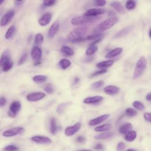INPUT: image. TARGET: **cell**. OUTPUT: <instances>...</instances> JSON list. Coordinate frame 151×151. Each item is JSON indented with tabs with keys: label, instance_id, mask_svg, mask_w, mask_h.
I'll return each mask as SVG.
<instances>
[{
	"label": "cell",
	"instance_id": "cell-1",
	"mask_svg": "<svg viewBox=\"0 0 151 151\" xmlns=\"http://www.w3.org/2000/svg\"><path fill=\"white\" fill-rule=\"evenodd\" d=\"M88 29L86 27H80L72 30L67 36V39L69 41L73 43H80L84 41L86 39L84 38Z\"/></svg>",
	"mask_w": 151,
	"mask_h": 151
},
{
	"label": "cell",
	"instance_id": "cell-2",
	"mask_svg": "<svg viewBox=\"0 0 151 151\" xmlns=\"http://www.w3.org/2000/svg\"><path fill=\"white\" fill-rule=\"evenodd\" d=\"M13 66V62L10 57L9 52L5 51L0 58V67L4 72H7Z\"/></svg>",
	"mask_w": 151,
	"mask_h": 151
},
{
	"label": "cell",
	"instance_id": "cell-3",
	"mask_svg": "<svg viewBox=\"0 0 151 151\" xmlns=\"http://www.w3.org/2000/svg\"><path fill=\"white\" fill-rule=\"evenodd\" d=\"M119 21V19L117 17H113V18H109L103 22H102L95 29V31H96V33H100V32H104L110 29H111L112 27H113L115 25H116Z\"/></svg>",
	"mask_w": 151,
	"mask_h": 151
},
{
	"label": "cell",
	"instance_id": "cell-4",
	"mask_svg": "<svg viewBox=\"0 0 151 151\" xmlns=\"http://www.w3.org/2000/svg\"><path fill=\"white\" fill-rule=\"evenodd\" d=\"M147 66V61L145 57H141L136 64V67L135 69L133 74V79H136L140 77L142 74L144 73Z\"/></svg>",
	"mask_w": 151,
	"mask_h": 151
},
{
	"label": "cell",
	"instance_id": "cell-5",
	"mask_svg": "<svg viewBox=\"0 0 151 151\" xmlns=\"http://www.w3.org/2000/svg\"><path fill=\"white\" fill-rule=\"evenodd\" d=\"M95 20H96L95 17H90L83 16L76 17L73 18L71 20V23L73 25L79 26V25H82V24H83L85 23L92 22V21H94Z\"/></svg>",
	"mask_w": 151,
	"mask_h": 151
},
{
	"label": "cell",
	"instance_id": "cell-6",
	"mask_svg": "<svg viewBox=\"0 0 151 151\" xmlns=\"http://www.w3.org/2000/svg\"><path fill=\"white\" fill-rule=\"evenodd\" d=\"M21 109V104L19 101L13 102L10 106V110L8 112V116L12 118L16 117L19 112L20 111Z\"/></svg>",
	"mask_w": 151,
	"mask_h": 151
},
{
	"label": "cell",
	"instance_id": "cell-7",
	"mask_svg": "<svg viewBox=\"0 0 151 151\" xmlns=\"http://www.w3.org/2000/svg\"><path fill=\"white\" fill-rule=\"evenodd\" d=\"M24 130V129L22 127H13L10 129L4 131L3 133V136L4 137H12L16 136L17 135H19L21 133H23Z\"/></svg>",
	"mask_w": 151,
	"mask_h": 151
},
{
	"label": "cell",
	"instance_id": "cell-8",
	"mask_svg": "<svg viewBox=\"0 0 151 151\" xmlns=\"http://www.w3.org/2000/svg\"><path fill=\"white\" fill-rule=\"evenodd\" d=\"M46 96V94L43 92H34L29 94L26 96V99L28 101L31 102H38L43 99H44Z\"/></svg>",
	"mask_w": 151,
	"mask_h": 151
},
{
	"label": "cell",
	"instance_id": "cell-9",
	"mask_svg": "<svg viewBox=\"0 0 151 151\" xmlns=\"http://www.w3.org/2000/svg\"><path fill=\"white\" fill-rule=\"evenodd\" d=\"M31 56L32 59L36 62H40L42 57V50L38 46H35L33 47L31 52Z\"/></svg>",
	"mask_w": 151,
	"mask_h": 151
},
{
	"label": "cell",
	"instance_id": "cell-10",
	"mask_svg": "<svg viewBox=\"0 0 151 151\" xmlns=\"http://www.w3.org/2000/svg\"><path fill=\"white\" fill-rule=\"evenodd\" d=\"M15 13L13 10H10L8 11L6 14H4L0 21V26L4 27L9 24V23L11 21L12 19L14 16Z\"/></svg>",
	"mask_w": 151,
	"mask_h": 151
},
{
	"label": "cell",
	"instance_id": "cell-11",
	"mask_svg": "<svg viewBox=\"0 0 151 151\" xmlns=\"http://www.w3.org/2000/svg\"><path fill=\"white\" fill-rule=\"evenodd\" d=\"M82 124L80 122L76 123L75 125L72 126H68L64 130V133L67 136H72L76 134L81 128Z\"/></svg>",
	"mask_w": 151,
	"mask_h": 151
},
{
	"label": "cell",
	"instance_id": "cell-12",
	"mask_svg": "<svg viewBox=\"0 0 151 151\" xmlns=\"http://www.w3.org/2000/svg\"><path fill=\"white\" fill-rule=\"evenodd\" d=\"M59 27H60V23L58 20L55 21L52 25V26L50 27L49 31H48V34H47V37L49 39H53L57 33L59 29Z\"/></svg>",
	"mask_w": 151,
	"mask_h": 151
},
{
	"label": "cell",
	"instance_id": "cell-13",
	"mask_svg": "<svg viewBox=\"0 0 151 151\" xmlns=\"http://www.w3.org/2000/svg\"><path fill=\"white\" fill-rule=\"evenodd\" d=\"M106 13L105 9H92L87 10L84 14V16L90 17H95L96 16L102 15Z\"/></svg>",
	"mask_w": 151,
	"mask_h": 151
},
{
	"label": "cell",
	"instance_id": "cell-14",
	"mask_svg": "<svg viewBox=\"0 0 151 151\" xmlns=\"http://www.w3.org/2000/svg\"><path fill=\"white\" fill-rule=\"evenodd\" d=\"M52 19V14L50 13H46L40 18V19L39 20V24L42 27L46 26L51 22Z\"/></svg>",
	"mask_w": 151,
	"mask_h": 151
},
{
	"label": "cell",
	"instance_id": "cell-15",
	"mask_svg": "<svg viewBox=\"0 0 151 151\" xmlns=\"http://www.w3.org/2000/svg\"><path fill=\"white\" fill-rule=\"evenodd\" d=\"M110 115L109 114H105L102 116H100L97 117H96L93 119H92L90 120L89 125L90 126H96L99 124H100L101 123L104 122L106 120H107L108 118H109Z\"/></svg>",
	"mask_w": 151,
	"mask_h": 151
},
{
	"label": "cell",
	"instance_id": "cell-16",
	"mask_svg": "<svg viewBox=\"0 0 151 151\" xmlns=\"http://www.w3.org/2000/svg\"><path fill=\"white\" fill-rule=\"evenodd\" d=\"M31 140L33 142L40 144H50L52 143V140L46 136H34L31 137Z\"/></svg>",
	"mask_w": 151,
	"mask_h": 151
},
{
	"label": "cell",
	"instance_id": "cell-17",
	"mask_svg": "<svg viewBox=\"0 0 151 151\" xmlns=\"http://www.w3.org/2000/svg\"><path fill=\"white\" fill-rule=\"evenodd\" d=\"M120 88L116 86H107L104 89V92L110 96H114L120 92Z\"/></svg>",
	"mask_w": 151,
	"mask_h": 151
},
{
	"label": "cell",
	"instance_id": "cell-18",
	"mask_svg": "<svg viewBox=\"0 0 151 151\" xmlns=\"http://www.w3.org/2000/svg\"><path fill=\"white\" fill-rule=\"evenodd\" d=\"M103 99V97L100 96H96L93 97H86L83 100V103L85 104H94L97 103Z\"/></svg>",
	"mask_w": 151,
	"mask_h": 151
},
{
	"label": "cell",
	"instance_id": "cell-19",
	"mask_svg": "<svg viewBox=\"0 0 151 151\" xmlns=\"http://www.w3.org/2000/svg\"><path fill=\"white\" fill-rule=\"evenodd\" d=\"M110 6L115 9L119 13L123 14L125 13V9L121 3L117 1H113L110 4Z\"/></svg>",
	"mask_w": 151,
	"mask_h": 151
},
{
	"label": "cell",
	"instance_id": "cell-20",
	"mask_svg": "<svg viewBox=\"0 0 151 151\" xmlns=\"http://www.w3.org/2000/svg\"><path fill=\"white\" fill-rule=\"evenodd\" d=\"M133 27L132 26H127L124 29H123L122 30H121L120 31H119L115 36V39H120L122 37H123L125 36H126L127 34H128L131 30H132Z\"/></svg>",
	"mask_w": 151,
	"mask_h": 151
},
{
	"label": "cell",
	"instance_id": "cell-21",
	"mask_svg": "<svg viewBox=\"0 0 151 151\" xmlns=\"http://www.w3.org/2000/svg\"><path fill=\"white\" fill-rule=\"evenodd\" d=\"M123 52V49L120 48V47H118V48H116L112 50H111L110 52H109L106 56H105V58L106 59H112V58H114L117 56H119L120 54H121V53Z\"/></svg>",
	"mask_w": 151,
	"mask_h": 151
},
{
	"label": "cell",
	"instance_id": "cell-22",
	"mask_svg": "<svg viewBox=\"0 0 151 151\" xmlns=\"http://www.w3.org/2000/svg\"><path fill=\"white\" fill-rule=\"evenodd\" d=\"M114 63V62L111 60L101 62L96 64V67L101 70H106V69L110 67Z\"/></svg>",
	"mask_w": 151,
	"mask_h": 151
},
{
	"label": "cell",
	"instance_id": "cell-23",
	"mask_svg": "<svg viewBox=\"0 0 151 151\" xmlns=\"http://www.w3.org/2000/svg\"><path fill=\"white\" fill-rule=\"evenodd\" d=\"M133 129V126L130 123H126L122 125L119 127V132L122 135H126L130 131H131Z\"/></svg>",
	"mask_w": 151,
	"mask_h": 151
},
{
	"label": "cell",
	"instance_id": "cell-24",
	"mask_svg": "<svg viewBox=\"0 0 151 151\" xmlns=\"http://www.w3.org/2000/svg\"><path fill=\"white\" fill-rule=\"evenodd\" d=\"M137 137V133L134 130H131L125 136V139L127 142H132L136 139Z\"/></svg>",
	"mask_w": 151,
	"mask_h": 151
},
{
	"label": "cell",
	"instance_id": "cell-25",
	"mask_svg": "<svg viewBox=\"0 0 151 151\" xmlns=\"http://www.w3.org/2000/svg\"><path fill=\"white\" fill-rule=\"evenodd\" d=\"M16 27L14 26H11L10 27V28L7 30L6 35H5V39L6 40H10L11 39L13 36L16 33Z\"/></svg>",
	"mask_w": 151,
	"mask_h": 151
},
{
	"label": "cell",
	"instance_id": "cell-26",
	"mask_svg": "<svg viewBox=\"0 0 151 151\" xmlns=\"http://www.w3.org/2000/svg\"><path fill=\"white\" fill-rule=\"evenodd\" d=\"M71 62L66 59H62L59 62V66L63 70H66L71 66Z\"/></svg>",
	"mask_w": 151,
	"mask_h": 151
},
{
	"label": "cell",
	"instance_id": "cell-27",
	"mask_svg": "<svg viewBox=\"0 0 151 151\" xmlns=\"http://www.w3.org/2000/svg\"><path fill=\"white\" fill-rule=\"evenodd\" d=\"M113 136V132H104V133H102L100 134H99V135L95 136L94 138L97 140L106 139L110 138Z\"/></svg>",
	"mask_w": 151,
	"mask_h": 151
},
{
	"label": "cell",
	"instance_id": "cell-28",
	"mask_svg": "<svg viewBox=\"0 0 151 151\" xmlns=\"http://www.w3.org/2000/svg\"><path fill=\"white\" fill-rule=\"evenodd\" d=\"M61 52L64 54L69 56H73L74 54V51L70 47L67 46H63L61 48Z\"/></svg>",
	"mask_w": 151,
	"mask_h": 151
},
{
	"label": "cell",
	"instance_id": "cell-29",
	"mask_svg": "<svg viewBox=\"0 0 151 151\" xmlns=\"http://www.w3.org/2000/svg\"><path fill=\"white\" fill-rule=\"evenodd\" d=\"M111 129V125L110 124H104L102 125H100L99 126L96 127L94 130L96 132H106L109 130Z\"/></svg>",
	"mask_w": 151,
	"mask_h": 151
},
{
	"label": "cell",
	"instance_id": "cell-30",
	"mask_svg": "<svg viewBox=\"0 0 151 151\" xmlns=\"http://www.w3.org/2000/svg\"><path fill=\"white\" fill-rule=\"evenodd\" d=\"M33 80L36 83H42L47 80V77L43 75H37L34 76Z\"/></svg>",
	"mask_w": 151,
	"mask_h": 151
},
{
	"label": "cell",
	"instance_id": "cell-31",
	"mask_svg": "<svg viewBox=\"0 0 151 151\" xmlns=\"http://www.w3.org/2000/svg\"><path fill=\"white\" fill-rule=\"evenodd\" d=\"M104 34L102 33H95L94 34L89 35L86 37V40L92 41V40H97L99 39H102Z\"/></svg>",
	"mask_w": 151,
	"mask_h": 151
},
{
	"label": "cell",
	"instance_id": "cell-32",
	"mask_svg": "<svg viewBox=\"0 0 151 151\" xmlns=\"http://www.w3.org/2000/svg\"><path fill=\"white\" fill-rule=\"evenodd\" d=\"M50 132L52 135H55L57 132V125L54 117H52L50 120Z\"/></svg>",
	"mask_w": 151,
	"mask_h": 151
},
{
	"label": "cell",
	"instance_id": "cell-33",
	"mask_svg": "<svg viewBox=\"0 0 151 151\" xmlns=\"http://www.w3.org/2000/svg\"><path fill=\"white\" fill-rule=\"evenodd\" d=\"M44 41V37L41 33H38L35 36L34 43L37 45H41Z\"/></svg>",
	"mask_w": 151,
	"mask_h": 151
},
{
	"label": "cell",
	"instance_id": "cell-34",
	"mask_svg": "<svg viewBox=\"0 0 151 151\" xmlns=\"http://www.w3.org/2000/svg\"><path fill=\"white\" fill-rule=\"evenodd\" d=\"M125 7L127 10H132L136 7V2L132 0H129L126 3Z\"/></svg>",
	"mask_w": 151,
	"mask_h": 151
},
{
	"label": "cell",
	"instance_id": "cell-35",
	"mask_svg": "<svg viewBox=\"0 0 151 151\" xmlns=\"http://www.w3.org/2000/svg\"><path fill=\"white\" fill-rule=\"evenodd\" d=\"M133 106L135 109L139 111H142L145 109V106L140 101H135L133 103Z\"/></svg>",
	"mask_w": 151,
	"mask_h": 151
},
{
	"label": "cell",
	"instance_id": "cell-36",
	"mask_svg": "<svg viewBox=\"0 0 151 151\" xmlns=\"http://www.w3.org/2000/svg\"><path fill=\"white\" fill-rule=\"evenodd\" d=\"M98 50V48L97 46H91L90 47L86 52V54L87 56H91L93 55Z\"/></svg>",
	"mask_w": 151,
	"mask_h": 151
},
{
	"label": "cell",
	"instance_id": "cell-37",
	"mask_svg": "<svg viewBox=\"0 0 151 151\" xmlns=\"http://www.w3.org/2000/svg\"><path fill=\"white\" fill-rule=\"evenodd\" d=\"M104 82L103 80H99V81L93 83L92 84L91 87L93 89H99L101 87H102L104 85Z\"/></svg>",
	"mask_w": 151,
	"mask_h": 151
},
{
	"label": "cell",
	"instance_id": "cell-38",
	"mask_svg": "<svg viewBox=\"0 0 151 151\" xmlns=\"http://www.w3.org/2000/svg\"><path fill=\"white\" fill-rule=\"evenodd\" d=\"M126 115L127 116H128L129 117H133L135 116H136L137 115V112L136 110H135L134 109L132 108H127L126 109V111H125Z\"/></svg>",
	"mask_w": 151,
	"mask_h": 151
},
{
	"label": "cell",
	"instance_id": "cell-39",
	"mask_svg": "<svg viewBox=\"0 0 151 151\" xmlns=\"http://www.w3.org/2000/svg\"><path fill=\"white\" fill-rule=\"evenodd\" d=\"M67 105H68V103H61L60 105H59L57 108V113L59 114H62L64 112V110H65Z\"/></svg>",
	"mask_w": 151,
	"mask_h": 151
},
{
	"label": "cell",
	"instance_id": "cell-40",
	"mask_svg": "<svg viewBox=\"0 0 151 151\" xmlns=\"http://www.w3.org/2000/svg\"><path fill=\"white\" fill-rule=\"evenodd\" d=\"M44 89V91L49 94H52L54 92V89L53 86L50 83L46 84Z\"/></svg>",
	"mask_w": 151,
	"mask_h": 151
},
{
	"label": "cell",
	"instance_id": "cell-41",
	"mask_svg": "<svg viewBox=\"0 0 151 151\" xmlns=\"http://www.w3.org/2000/svg\"><path fill=\"white\" fill-rule=\"evenodd\" d=\"M43 3L45 7H49L54 6L56 3V1H55V0H45Z\"/></svg>",
	"mask_w": 151,
	"mask_h": 151
},
{
	"label": "cell",
	"instance_id": "cell-42",
	"mask_svg": "<svg viewBox=\"0 0 151 151\" xmlns=\"http://www.w3.org/2000/svg\"><path fill=\"white\" fill-rule=\"evenodd\" d=\"M94 5L99 6V7H103L106 5V1L104 0H95L93 1Z\"/></svg>",
	"mask_w": 151,
	"mask_h": 151
},
{
	"label": "cell",
	"instance_id": "cell-43",
	"mask_svg": "<svg viewBox=\"0 0 151 151\" xmlns=\"http://www.w3.org/2000/svg\"><path fill=\"white\" fill-rule=\"evenodd\" d=\"M107 72V70H98V71H96L94 73H93L91 76L90 77V78H92V77H94L96 76H99V75H101V74H104Z\"/></svg>",
	"mask_w": 151,
	"mask_h": 151
},
{
	"label": "cell",
	"instance_id": "cell-44",
	"mask_svg": "<svg viewBox=\"0 0 151 151\" xmlns=\"http://www.w3.org/2000/svg\"><path fill=\"white\" fill-rule=\"evenodd\" d=\"M19 150V148L14 145H9L6 147L4 149V151H17Z\"/></svg>",
	"mask_w": 151,
	"mask_h": 151
},
{
	"label": "cell",
	"instance_id": "cell-45",
	"mask_svg": "<svg viewBox=\"0 0 151 151\" xmlns=\"http://www.w3.org/2000/svg\"><path fill=\"white\" fill-rule=\"evenodd\" d=\"M125 147H126L125 143L123 142H120L117 144L116 149L117 151H124Z\"/></svg>",
	"mask_w": 151,
	"mask_h": 151
},
{
	"label": "cell",
	"instance_id": "cell-46",
	"mask_svg": "<svg viewBox=\"0 0 151 151\" xmlns=\"http://www.w3.org/2000/svg\"><path fill=\"white\" fill-rule=\"evenodd\" d=\"M27 54L26 53V54H24L20 59L19 61V63H18V65L20 66V65H22L27 60Z\"/></svg>",
	"mask_w": 151,
	"mask_h": 151
},
{
	"label": "cell",
	"instance_id": "cell-47",
	"mask_svg": "<svg viewBox=\"0 0 151 151\" xmlns=\"http://www.w3.org/2000/svg\"><path fill=\"white\" fill-rule=\"evenodd\" d=\"M143 117L145 120L151 123V113H149V112L145 113L143 115Z\"/></svg>",
	"mask_w": 151,
	"mask_h": 151
},
{
	"label": "cell",
	"instance_id": "cell-48",
	"mask_svg": "<svg viewBox=\"0 0 151 151\" xmlns=\"http://www.w3.org/2000/svg\"><path fill=\"white\" fill-rule=\"evenodd\" d=\"M7 103V100L6 97L2 96L0 97V107H3Z\"/></svg>",
	"mask_w": 151,
	"mask_h": 151
},
{
	"label": "cell",
	"instance_id": "cell-49",
	"mask_svg": "<svg viewBox=\"0 0 151 151\" xmlns=\"http://www.w3.org/2000/svg\"><path fill=\"white\" fill-rule=\"evenodd\" d=\"M86 140V138L84 136H80L77 138V142H79V143H82L83 142L84 140Z\"/></svg>",
	"mask_w": 151,
	"mask_h": 151
},
{
	"label": "cell",
	"instance_id": "cell-50",
	"mask_svg": "<svg viewBox=\"0 0 151 151\" xmlns=\"http://www.w3.org/2000/svg\"><path fill=\"white\" fill-rule=\"evenodd\" d=\"M94 148L95 149H96V150H102V149H103V145H102V144L98 143V144H97V145L94 147Z\"/></svg>",
	"mask_w": 151,
	"mask_h": 151
},
{
	"label": "cell",
	"instance_id": "cell-51",
	"mask_svg": "<svg viewBox=\"0 0 151 151\" xmlns=\"http://www.w3.org/2000/svg\"><path fill=\"white\" fill-rule=\"evenodd\" d=\"M108 16H110V18H113V17H116V15H115V13L113 11H109L108 13Z\"/></svg>",
	"mask_w": 151,
	"mask_h": 151
},
{
	"label": "cell",
	"instance_id": "cell-52",
	"mask_svg": "<svg viewBox=\"0 0 151 151\" xmlns=\"http://www.w3.org/2000/svg\"><path fill=\"white\" fill-rule=\"evenodd\" d=\"M24 3V1H14V3L16 4V6H20V5H21V4Z\"/></svg>",
	"mask_w": 151,
	"mask_h": 151
},
{
	"label": "cell",
	"instance_id": "cell-53",
	"mask_svg": "<svg viewBox=\"0 0 151 151\" xmlns=\"http://www.w3.org/2000/svg\"><path fill=\"white\" fill-rule=\"evenodd\" d=\"M146 99L147 101H151V93H148L146 96Z\"/></svg>",
	"mask_w": 151,
	"mask_h": 151
},
{
	"label": "cell",
	"instance_id": "cell-54",
	"mask_svg": "<svg viewBox=\"0 0 151 151\" xmlns=\"http://www.w3.org/2000/svg\"><path fill=\"white\" fill-rule=\"evenodd\" d=\"M93 60V59H92V57H87V58L84 60V62H92Z\"/></svg>",
	"mask_w": 151,
	"mask_h": 151
},
{
	"label": "cell",
	"instance_id": "cell-55",
	"mask_svg": "<svg viewBox=\"0 0 151 151\" xmlns=\"http://www.w3.org/2000/svg\"><path fill=\"white\" fill-rule=\"evenodd\" d=\"M79 78H78V77H76L75 79H74V84H77V83H78L79 82Z\"/></svg>",
	"mask_w": 151,
	"mask_h": 151
},
{
	"label": "cell",
	"instance_id": "cell-56",
	"mask_svg": "<svg viewBox=\"0 0 151 151\" xmlns=\"http://www.w3.org/2000/svg\"><path fill=\"white\" fill-rule=\"evenodd\" d=\"M79 151H93V150H90V149H83V150H80Z\"/></svg>",
	"mask_w": 151,
	"mask_h": 151
},
{
	"label": "cell",
	"instance_id": "cell-57",
	"mask_svg": "<svg viewBox=\"0 0 151 151\" xmlns=\"http://www.w3.org/2000/svg\"><path fill=\"white\" fill-rule=\"evenodd\" d=\"M149 36L150 39H151V29H150V31H149Z\"/></svg>",
	"mask_w": 151,
	"mask_h": 151
},
{
	"label": "cell",
	"instance_id": "cell-58",
	"mask_svg": "<svg viewBox=\"0 0 151 151\" xmlns=\"http://www.w3.org/2000/svg\"><path fill=\"white\" fill-rule=\"evenodd\" d=\"M4 3V0H0V5H1L3 3Z\"/></svg>",
	"mask_w": 151,
	"mask_h": 151
},
{
	"label": "cell",
	"instance_id": "cell-59",
	"mask_svg": "<svg viewBox=\"0 0 151 151\" xmlns=\"http://www.w3.org/2000/svg\"><path fill=\"white\" fill-rule=\"evenodd\" d=\"M126 151H136V150H133V149H129L126 150Z\"/></svg>",
	"mask_w": 151,
	"mask_h": 151
}]
</instances>
